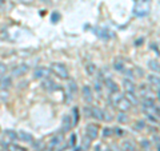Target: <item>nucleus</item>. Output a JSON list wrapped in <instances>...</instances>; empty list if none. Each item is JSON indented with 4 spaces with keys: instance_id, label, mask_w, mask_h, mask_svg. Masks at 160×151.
Masks as SVG:
<instances>
[{
    "instance_id": "obj_22",
    "label": "nucleus",
    "mask_w": 160,
    "mask_h": 151,
    "mask_svg": "<svg viewBox=\"0 0 160 151\" xmlns=\"http://www.w3.org/2000/svg\"><path fill=\"white\" fill-rule=\"evenodd\" d=\"M91 142H92V139H89L86 135L84 139L82 140V150H88L89 147H91Z\"/></svg>"
},
{
    "instance_id": "obj_8",
    "label": "nucleus",
    "mask_w": 160,
    "mask_h": 151,
    "mask_svg": "<svg viewBox=\"0 0 160 151\" xmlns=\"http://www.w3.org/2000/svg\"><path fill=\"white\" fill-rule=\"evenodd\" d=\"M120 148H122L123 151H136L138 146L131 139H124L122 142V144H120Z\"/></svg>"
},
{
    "instance_id": "obj_27",
    "label": "nucleus",
    "mask_w": 160,
    "mask_h": 151,
    "mask_svg": "<svg viewBox=\"0 0 160 151\" xmlns=\"http://www.w3.org/2000/svg\"><path fill=\"white\" fill-rule=\"evenodd\" d=\"M68 90H71L72 92H76L78 91V87H76V83L73 80H69L68 82Z\"/></svg>"
},
{
    "instance_id": "obj_5",
    "label": "nucleus",
    "mask_w": 160,
    "mask_h": 151,
    "mask_svg": "<svg viewBox=\"0 0 160 151\" xmlns=\"http://www.w3.org/2000/svg\"><path fill=\"white\" fill-rule=\"evenodd\" d=\"M86 135L89 138V139H96L99 137V126L96 124H93V123H89L87 124V127H86Z\"/></svg>"
},
{
    "instance_id": "obj_25",
    "label": "nucleus",
    "mask_w": 160,
    "mask_h": 151,
    "mask_svg": "<svg viewBox=\"0 0 160 151\" xmlns=\"http://www.w3.org/2000/svg\"><path fill=\"white\" fill-rule=\"evenodd\" d=\"M118 122H119V123H127V122H128L127 114L123 112V111H120V112L118 114Z\"/></svg>"
},
{
    "instance_id": "obj_12",
    "label": "nucleus",
    "mask_w": 160,
    "mask_h": 151,
    "mask_svg": "<svg viewBox=\"0 0 160 151\" xmlns=\"http://www.w3.org/2000/svg\"><path fill=\"white\" fill-rule=\"evenodd\" d=\"M18 138H19V140H22V142H24V143H29V144L33 143V137L31 134L26 133V131H19Z\"/></svg>"
},
{
    "instance_id": "obj_15",
    "label": "nucleus",
    "mask_w": 160,
    "mask_h": 151,
    "mask_svg": "<svg viewBox=\"0 0 160 151\" xmlns=\"http://www.w3.org/2000/svg\"><path fill=\"white\" fill-rule=\"evenodd\" d=\"M139 91H140V95H142L143 98H153L152 96V91H151V88H149L148 84H140L139 86Z\"/></svg>"
},
{
    "instance_id": "obj_7",
    "label": "nucleus",
    "mask_w": 160,
    "mask_h": 151,
    "mask_svg": "<svg viewBox=\"0 0 160 151\" xmlns=\"http://www.w3.org/2000/svg\"><path fill=\"white\" fill-rule=\"evenodd\" d=\"M115 106H116V107L120 110V111H123V112H127V111H129V108L132 107V104L129 103L128 100H127L126 98H124V96L120 98V99L118 100V102H116V104H115Z\"/></svg>"
},
{
    "instance_id": "obj_26",
    "label": "nucleus",
    "mask_w": 160,
    "mask_h": 151,
    "mask_svg": "<svg viewBox=\"0 0 160 151\" xmlns=\"http://www.w3.org/2000/svg\"><path fill=\"white\" fill-rule=\"evenodd\" d=\"M115 133H113V128H111V127H106L103 130V137L104 138H108V137H112Z\"/></svg>"
},
{
    "instance_id": "obj_29",
    "label": "nucleus",
    "mask_w": 160,
    "mask_h": 151,
    "mask_svg": "<svg viewBox=\"0 0 160 151\" xmlns=\"http://www.w3.org/2000/svg\"><path fill=\"white\" fill-rule=\"evenodd\" d=\"M75 144H76V135L72 134V135H71V140H69L68 146H71V147H75Z\"/></svg>"
},
{
    "instance_id": "obj_3",
    "label": "nucleus",
    "mask_w": 160,
    "mask_h": 151,
    "mask_svg": "<svg viewBox=\"0 0 160 151\" xmlns=\"http://www.w3.org/2000/svg\"><path fill=\"white\" fill-rule=\"evenodd\" d=\"M63 142H64L63 134H58V135H55L53 138H51V139L48 140L47 150H49V151H52V150H55V151H63V148L66 147V146H64V147H62Z\"/></svg>"
},
{
    "instance_id": "obj_36",
    "label": "nucleus",
    "mask_w": 160,
    "mask_h": 151,
    "mask_svg": "<svg viewBox=\"0 0 160 151\" xmlns=\"http://www.w3.org/2000/svg\"><path fill=\"white\" fill-rule=\"evenodd\" d=\"M3 151H9V150H6V148H4V150H3Z\"/></svg>"
},
{
    "instance_id": "obj_34",
    "label": "nucleus",
    "mask_w": 160,
    "mask_h": 151,
    "mask_svg": "<svg viewBox=\"0 0 160 151\" xmlns=\"http://www.w3.org/2000/svg\"><path fill=\"white\" fill-rule=\"evenodd\" d=\"M142 42H143V39H139L138 42H136V46H140V44H142Z\"/></svg>"
},
{
    "instance_id": "obj_13",
    "label": "nucleus",
    "mask_w": 160,
    "mask_h": 151,
    "mask_svg": "<svg viewBox=\"0 0 160 151\" xmlns=\"http://www.w3.org/2000/svg\"><path fill=\"white\" fill-rule=\"evenodd\" d=\"M27 71H28V67L26 64H18L16 67L12 68V75L13 76H22V75H24Z\"/></svg>"
},
{
    "instance_id": "obj_33",
    "label": "nucleus",
    "mask_w": 160,
    "mask_h": 151,
    "mask_svg": "<svg viewBox=\"0 0 160 151\" xmlns=\"http://www.w3.org/2000/svg\"><path fill=\"white\" fill-rule=\"evenodd\" d=\"M111 151H123V150L120 148L118 144H112V146H111Z\"/></svg>"
},
{
    "instance_id": "obj_19",
    "label": "nucleus",
    "mask_w": 160,
    "mask_h": 151,
    "mask_svg": "<svg viewBox=\"0 0 160 151\" xmlns=\"http://www.w3.org/2000/svg\"><path fill=\"white\" fill-rule=\"evenodd\" d=\"M124 98H126L128 102L131 103V104H133V106H138L139 104V99H138V96L133 92H126V96H124Z\"/></svg>"
},
{
    "instance_id": "obj_24",
    "label": "nucleus",
    "mask_w": 160,
    "mask_h": 151,
    "mask_svg": "<svg viewBox=\"0 0 160 151\" xmlns=\"http://www.w3.org/2000/svg\"><path fill=\"white\" fill-rule=\"evenodd\" d=\"M140 146H142V148L144 151H151V142L147 139H142L140 140Z\"/></svg>"
},
{
    "instance_id": "obj_23",
    "label": "nucleus",
    "mask_w": 160,
    "mask_h": 151,
    "mask_svg": "<svg viewBox=\"0 0 160 151\" xmlns=\"http://www.w3.org/2000/svg\"><path fill=\"white\" fill-rule=\"evenodd\" d=\"M113 67L118 70V71H120V72H123V70L126 68V64H124V62L123 60H115V63H113Z\"/></svg>"
},
{
    "instance_id": "obj_31",
    "label": "nucleus",
    "mask_w": 160,
    "mask_h": 151,
    "mask_svg": "<svg viewBox=\"0 0 160 151\" xmlns=\"http://www.w3.org/2000/svg\"><path fill=\"white\" fill-rule=\"evenodd\" d=\"M95 70H96V68H95V66H93L92 63H91V64H89V66L87 67V71H88V74H93V72H95Z\"/></svg>"
},
{
    "instance_id": "obj_2",
    "label": "nucleus",
    "mask_w": 160,
    "mask_h": 151,
    "mask_svg": "<svg viewBox=\"0 0 160 151\" xmlns=\"http://www.w3.org/2000/svg\"><path fill=\"white\" fill-rule=\"evenodd\" d=\"M51 72L53 75H56L59 79H68L69 78V72H68V68L64 66L63 63H52L51 64Z\"/></svg>"
},
{
    "instance_id": "obj_17",
    "label": "nucleus",
    "mask_w": 160,
    "mask_h": 151,
    "mask_svg": "<svg viewBox=\"0 0 160 151\" xmlns=\"http://www.w3.org/2000/svg\"><path fill=\"white\" fill-rule=\"evenodd\" d=\"M43 87L46 88L47 91H56V90L59 88L58 84L55 83V82H52L51 79H48V78H46V80L43 82Z\"/></svg>"
},
{
    "instance_id": "obj_6",
    "label": "nucleus",
    "mask_w": 160,
    "mask_h": 151,
    "mask_svg": "<svg viewBox=\"0 0 160 151\" xmlns=\"http://www.w3.org/2000/svg\"><path fill=\"white\" fill-rule=\"evenodd\" d=\"M51 74V70L47 68V67H38L36 70L33 71V78L35 79H46Z\"/></svg>"
},
{
    "instance_id": "obj_21",
    "label": "nucleus",
    "mask_w": 160,
    "mask_h": 151,
    "mask_svg": "<svg viewBox=\"0 0 160 151\" xmlns=\"http://www.w3.org/2000/svg\"><path fill=\"white\" fill-rule=\"evenodd\" d=\"M7 72H8V68H7V66L4 63H2L0 62V82L7 76Z\"/></svg>"
},
{
    "instance_id": "obj_20",
    "label": "nucleus",
    "mask_w": 160,
    "mask_h": 151,
    "mask_svg": "<svg viewBox=\"0 0 160 151\" xmlns=\"http://www.w3.org/2000/svg\"><path fill=\"white\" fill-rule=\"evenodd\" d=\"M148 67L151 68L153 72H156V74L159 72V62H158V60H155V59L149 60V62H148Z\"/></svg>"
},
{
    "instance_id": "obj_18",
    "label": "nucleus",
    "mask_w": 160,
    "mask_h": 151,
    "mask_svg": "<svg viewBox=\"0 0 160 151\" xmlns=\"http://www.w3.org/2000/svg\"><path fill=\"white\" fill-rule=\"evenodd\" d=\"M148 82L151 83V86H153L156 90H159V86H160V80H159V76L158 75H155V74H152V75H148Z\"/></svg>"
},
{
    "instance_id": "obj_28",
    "label": "nucleus",
    "mask_w": 160,
    "mask_h": 151,
    "mask_svg": "<svg viewBox=\"0 0 160 151\" xmlns=\"http://www.w3.org/2000/svg\"><path fill=\"white\" fill-rule=\"evenodd\" d=\"M59 20H60V13L59 12H53L51 15V22L52 23H56V22H59Z\"/></svg>"
},
{
    "instance_id": "obj_35",
    "label": "nucleus",
    "mask_w": 160,
    "mask_h": 151,
    "mask_svg": "<svg viewBox=\"0 0 160 151\" xmlns=\"http://www.w3.org/2000/svg\"><path fill=\"white\" fill-rule=\"evenodd\" d=\"M2 3H4V0H0V4H2Z\"/></svg>"
},
{
    "instance_id": "obj_30",
    "label": "nucleus",
    "mask_w": 160,
    "mask_h": 151,
    "mask_svg": "<svg viewBox=\"0 0 160 151\" xmlns=\"http://www.w3.org/2000/svg\"><path fill=\"white\" fill-rule=\"evenodd\" d=\"M151 48L155 51V54L159 55V46H158V43H152V44H151Z\"/></svg>"
},
{
    "instance_id": "obj_4",
    "label": "nucleus",
    "mask_w": 160,
    "mask_h": 151,
    "mask_svg": "<svg viewBox=\"0 0 160 151\" xmlns=\"http://www.w3.org/2000/svg\"><path fill=\"white\" fill-rule=\"evenodd\" d=\"M86 114L89 118L92 117L98 120H104V111L100 110L99 107H95V106H92V107H86Z\"/></svg>"
},
{
    "instance_id": "obj_9",
    "label": "nucleus",
    "mask_w": 160,
    "mask_h": 151,
    "mask_svg": "<svg viewBox=\"0 0 160 151\" xmlns=\"http://www.w3.org/2000/svg\"><path fill=\"white\" fill-rule=\"evenodd\" d=\"M72 126H73L72 117H71V115H64L63 122H62V130H63V133L69 131V130L72 128Z\"/></svg>"
},
{
    "instance_id": "obj_11",
    "label": "nucleus",
    "mask_w": 160,
    "mask_h": 151,
    "mask_svg": "<svg viewBox=\"0 0 160 151\" xmlns=\"http://www.w3.org/2000/svg\"><path fill=\"white\" fill-rule=\"evenodd\" d=\"M4 134V138L7 139V143H13V142H16V140H19L18 138V133L16 131H13V130H6V131L3 133Z\"/></svg>"
},
{
    "instance_id": "obj_37",
    "label": "nucleus",
    "mask_w": 160,
    "mask_h": 151,
    "mask_svg": "<svg viewBox=\"0 0 160 151\" xmlns=\"http://www.w3.org/2000/svg\"><path fill=\"white\" fill-rule=\"evenodd\" d=\"M133 2H136V0H133Z\"/></svg>"
},
{
    "instance_id": "obj_16",
    "label": "nucleus",
    "mask_w": 160,
    "mask_h": 151,
    "mask_svg": "<svg viewBox=\"0 0 160 151\" xmlns=\"http://www.w3.org/2000/svg\"><path fill=\"white\" fill-rule=\"evenodd\" d=\"M123 87L126 90V92H136V84L129 79H124L123 80Z\"/></svg>"
},
{
    "instance_id": "obj_1",
    "label": "nucleus",
    "mask_w": 160,
    "mask_h": 151,
    "mask_svg": "<svg viewBox=\"0 0 160 151\" xmlns=\"http://www.w3.org/2000/svg\"><path fill=\"white\" fill-rule=\"evenodd\" d=\"M149 4H151V0H136L133 13L136 16H147L149 12Z\"/></svg>"
},
{
    "instance_id": "obj_14",
    "label": "nucleus",
    "mask_w": 160,
    "mask_h": 151,
    "mask_svg": "<svg viewBox=\"0 0 160 151\" xmlns=\"http://www.w3.org/2000/svg\"><path fill=\"white\" fill-rule=\"evenodd\" d=\"M104 84L107 86V88L111 91V94H115V92H119V86L116 84V82L115 80H112L111 78H107L106 80H104Z\"/></svg>"
},
{
    "instance_id": "obj_10",
    "label": "nucleus",
    "mask_w": 160,
    "mask_h": 151,
    "mask_svg": "<svg viewBox=\"0 0 160 151\" xmlns=\"http://www.w3.org/2000/svg\"><path fill=\"white\" fill-rule=\"evenodd\" d=\"M82 92H83L84 100H86L87 103H92V100H93V91H92V88L86 84V86H83Z\"/></svg>"
},
{
    "instance_id": "obj_32",
    "label": "nucleus",
    "mask_w": 160,
    "mask_h": 151,
    "mask_svg": "<svg viewBox=\"0 0 160 151\" xmlns=\"http://www.w3.org/2000/svg\"><path fill=\"white\" fill-rule=\"evenodd\" d=\"M113 133H116L118 135H120V137H122V135H124V131H123V130H120V128H118V127H115V128H113Z\"/></svg>"
}]
</instances>
